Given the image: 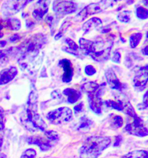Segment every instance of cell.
Returning <instances> with one entry per match:
<instances>
[{
	"mask_svg": "<svg viewBox=\"0 0 148 158\" xmlns=\"http://www.w3.org/2000/svg\"><path fill=\"white\" fill-rule=\"evenodd\" d=\"M111 139L109 137L93 135L85 140L79 150L80 158H98L109 147Z\"/></svg>",
	"mask_w": 148,
	"mask_h": 158,
	"instance_id": "cell-1",
	"label": "cell"
},
{
	"mask_svg": "<svg viewBox=\"0 0 148 158\" xmlns=\"http://www.w3.org/2000/svg\"><path fill=\"white\" fill-rule=\"evenodd\" d=\"M34 107L35 106L28 105L25 115L21 118L22 123L25 128L30 132L37 131L44 132L47 125L41 115L34 110Z\"/></svg>",
	"mask_w": 148,
	"mask_h": 158,
	"instance_id": "cell-2",
	"label": "cell"
},
{
	"mask_svg": "<svg viewBox=\"0 0 148 158\" xmlns=\"http://www.w3.org/2000/svg\"><path fill=\"white\" fill-rule=\"evenodd\" d=\"M113 45V40L111 37L99 38L93 41L92 53L90 56L98 62L106 61L109 58Z\"/></svg>",
	"mask_w": 148,
	"mask_h": 158,
	"instance_id": "cell-3",
	"label": "cell"
},
{
	"mask_svg": "<svg viewBox=\"0 0 148 158\" xmlns=\"http://www.w3.org/2000/svg\"><path fill=\"white\" fill-rule=\"evenodd\" d=\"M46 117L51 123L57 125L71 121L73 118V112L68 107H60L49 112Z\"/></svg>",
	"mask_w": 148,
	"mask_h": 158,
	"instance_id": "cell-4",
	"label": "cell"
},
{
	"mask_svg": "<svg viewBox=\"0 0 148 158\" xmlns=\"http://www.w3.org/2000/svg\"><path fill=\"white\" fill-rule=\"evenodd\" d=\"M105 86V83L99 84L96 88L87 93L89 107L97 115L101 114L102 106L103 104L102 96L103 95Z\"/></svg>",
	"mask_w": 148,
	"mask_h": 158,
	"instance_id": "cell-5",
	"label": "cell"
},
{
	"mask_svg": "<svg viewBox=\"0 0 148 158\" xmlns=\"http://www.w3.org/2000/svg\"><path fill=\"white\" fill-rule=\"evenodd\" d=\"M109 4L108 0H101L98 3L90 4L76 15L75 20L78 22L83 21L90 16L101 12L109 6Z\"/></svg>",
	"mask_w": 148,
	"mask_h": 158,
	"instance_id": "cell-6",
	"label": "cell"
},
{
	"mask_svg": "<svg viewBox=\"0 0 148 158\" xmlns=\"http://www.w3.org/2000/svg\"><path fill=\"white\" fill-rule=\"evenodd\" d=\"M133 119V122L126 125L125 130L130 135L137 137H143L148 135V129L142 119L138 115Z\"/></svg>",
	"mask_w": 148,
	"mask_h": 158,
	"instance_id": "cell-7",
	"label": "cell"
},
{
	"mask_svg": "<svg viewBox=\"0 0 148 158\" xmlns=\"http://www.w3.org/2000/svg\"><path fill=\"white\" fill-rule=\"evenodd\" d=\"M28 2V0H5L2 11L6 16H12L18 13Z\"/></svg>",
	"mask_w": 148,
	"mask_h": 158,
	"instance_id": "cell-8",
	"label": "cell"
},
{
	"mask_svg": "<svg viewBox=\"0 0 148 158\" xmlns=\"http://www.w3.org/2000/svg\"><path fill=\"white\" fill-rule=\"evenodd\" d=\"M53 10L59 14H71L76 11L77 5L73 1L57 0L53 4Z\"/></svg>",
	"mask_w": 148,
	"mask_h": 158,
	"instance_id": "cell-9",
	"label": "cell"
},
{
	"mask_svg": "<svg viewBox=\"0 0 148 158\" xmlns=\"http://www.w3.org/2000/svg\"><path fill=\"white\" fill-rule=\"evenodd\" d=\"M134 87L139 91H143L148 82V64L141 67L133 79Z\"/></svg>",
	"mask_w": 148,
	"mask_h": 158,
	"instance_id": "cell-10",
	"label": "cell"
},
{
	"mask_svg": "<svg viewBox=\"0 0 148 158\" xmlns=\"http://www.w3.org/2000/svg\"><path fill=\"white\" fill-rule=\"evenodd\" d=\"M27 142L28 144L37 145L42 151H49L56 144L54 141L47 138L45 135L44 137L39 135L30 136L28 137Z\"/></svg>",
	"mask_w": 148,
	"mask_h": 158,
	"instance_id": "cell-11",
	"label": "cell"
},
{
	"mask_svg": "<svg viewBox=\"0 0 148 158\" xmlns=\"http://www.w3.org/2000/svg\"><path fill=\"white\" fill-rule=\"evenodd\" d=\"M50 0H38L32 12L33 18L39 20L47 13L50 5Z\"/></svg>",
	"mask_w": 148,
	"mask_h": 158,
	"instance_id": "cell-12",
	"label": "cell"
},
{
	"mask_svg": "<svg viewBox=\"0 0 148 158\" xmlns=\"http://www.w3.org/2000/svg\"><path fill=\"white\" fill-rule=\"evenodd\" d=\"M105 77L107 84H108L111 89L119 91L122 90L124 89V85L120 82L115 71L111 68H109L105 70Z\"/></svg>",
	"mask_w": 148,
	"mask_h": 158,
	"instance_id": "cell-13",
	"label": "cell"
},
{
	"mask_svg": "<svg viewBox=\"0 0 148 158\" xmlns=\"http://www.w3.org/2000/svg\"><path fill=\"white\" fill-rule=\"evenodd\" d=\"M59 64L63 70L62 81L64 83L70 82L74 76V68L71 61L67 59H63L59 61Z\"/></svg>",
	"mask_w": 148,
	"mask_h": 158,
	"instance_id": "cell-14",
	"label": "cell"
},
{
	"mask_svg": "<svg viewBox=\"0 0 148 158\" xmlns=\"http://www.w3.org/2000/svg\"><path fill=\"white\" fill-rule=\"evenodd\" d=\"M18 69L16 67H10L0 72V85L8 84L18 74Z\"/></svg>",
	"mask_w": 148,
	"mask_h": 158,
	"instance_id": "cell-15",
	"label": "cell"
},
{
	"mask_svg": "<svg viewBox=\"0 0 148 158\" xmlns=\"http://www.w3.org/2000/svg\"><path fill=\"white\" fill-rule=\"evenodd\" d=\"M102 24V22L101 20L97 17H94L88 19L82 25V30L84 31V34H86L93 30L100 27L101 26Z\"/></svg>",
	"mask_w": 148,
	"mask_h": 158,
	"instance_id": "cell-16",
	"label": "cell"
},
{
	"mask_svg": "<svg viewBox=\"0 0 148 158\" xmlns=\"http://www.w3.org/2000/svg\"><path fill=\"white\" fill-rule=\"evenodd\" d=\"M65 42L68 47H64L62 48V50L65 52L69 53L71 55L75 56V57H79V47L77 45V44L71 40L69 38H67L65 39Z\"/></svg>",
	"mask_w": 148,
	"mask_h": 158,
	"instance_id": "cell-17",
	"label": "cell"
},
{
	"mask_svg": "<svg viewBox=\"0 0 148 158\" xmlns=\"http://www.w3.org/2000/svg\"><path fill=\"white\" fill-rule=\"evenodd\" d=\"M63 93L65 96H67V102L71 104L77 102L79 99L81 98V93L74 89H65Z\"/></svg>",
	"mask_w": 148,
	"mask_h": 158,
	"instance_id": "cell-18",
	"label": "cell"
},
{
	"mask_svg": "<svg viewBox=\"0 0 148 158\" xmlns=\"http://www.w3.org/2000/svg\"><path fill=\"white\" fill-rule=\"evenodd\" d=\"M79 49L81 50L83 55L86 56H90L92 52L93 41L81 38L79 40Z\"/></svg>",
	"mask_w": 148,
	"mask_h": 158,
	"instance_id": "cell-19",
	"label": "cell"
},
{
	"mask_svg": "<svg viewBox=\"0 0 148 158\" xmlns=\"http://www.w3.org/2000/svg\"><path fill=\"white\" fill-rule=\"evenodd\" d=\"M103 103L108 108H111L118 111L123 112L126 106L127 102H124L120 100H107L104 102Z\"/></svg>",
	"mask_w": 148,
	"mask_h": 158,
	"instance_id": "cell-20",
	"label": "cell"
},
{
	"mask_svg": "<svg viewBox=\"0 0 148 158\" xmlns=\"http://www.w3.org/2000/svg\"><path fill=\"white\" fill-rule=\"evenodd\" d=\"M121 158H148V152L145 150H135L125 154Z\"/></svg>",
	"mask_w": 148,
	"mask_h": 158,
	"instance_id": "cell-21",
	"label": "cell"
},
{
	"mask_svg": "<svg viewBox=\"0 0 148 158\" xmlns=\"http://www.w3.org/2000/svg\"><path fill=\"white\" fill-rule=\"evenodd\" d=\"M92 121L87 116H82L80 119L78 130L84 131L89 130L92 127Z\"/></svg>",
	"mask_w": 148,
	"mask_h": 158,
	"instance_id": "cell-22",
	"label": "cell"
},
{
	"mask_svg": "<svg viewBox=\"0 0 148 158\" xmlns=\"http://www.w3.org/2000/svg\"><path fill=\"white\" fill-rule=\"evenodd\" d=\"M5 26L6 27L11 30H18L21 27V22L18 19L9 18L4 21Z\"/></svg>",
	"mask_w": 148,
	"mask_h": 158,
	"instance_id": "cell-23",
	"label": "cell"
},
{
	"mask_svg": "<svg viewBox=\"0 0 148 158\" xmlns=\"http://www.w3.org/2000/svg\"><path fill=\"white\" fill-rule=\"evenodd\" d=\"M143 35L141 33H135L132 34L130 36V46L131 48L134 49L139 44L141 41L142 39Z\"/></svg>",
	"mask_w": 148,
	"mask_h": 158,
	"instance_id": "cell-24",
	"label": "cell"
},
{
	"mask_svg": "<svg viewBox=\"0 0 148 158\" xmlns=\"http://www.w3.org/2000/svg\"><path fill=\"white\" fill-rule=\"evenodd\" d=\"M123 125V118L120 115H113L110 121V127L112 129H117Z\"/></svg>",
	"mask_w": 148,
	"mask_h": 158,
	"instance_id": "cell-25",
	"label": "cell"
},
{
	"mask_svg": "<svg viewBox=\"0 0 148 158\" xmlns=\"http://www.w3.org/2000/svg\"><path fill=\"white\" fill-rule=\"evenodd\" d=\"M71 24L72 23L70 21H68V20L65 21L62 24L59 33L56 35L55 37V40L56 41L60 40V38L64 35L65 33H66L67 30L71 26Z\"/></svg>",
	"mask_w": 148,
	"mask_h": 158,
	"instance_id": "cell-26",
	"label": "cell"
},
{
	"mask_svg": "<svg viewBox=\"0 0 148 158\" xmlns=\"http://www.w3.org/2000/svg\"><path fill=\"white\" fill-rule=\"evenodd\" d=\"M131 12L129 10H123L119 13L117 16V19L121 22L127 23L130 21Z\"/></svg>",
	"mask_w": 148,
	"mask_h": 158,
	"instance_id": "cell-27",
	"label": "cell"
},
{
	"mask_svg": "<svg viewBox=\"0 0 148 158\" xmlns=\"http://www.w3.org/2000/svg\"><path fill=\"white\" fill-rule=\"evenodd\" d=\"M136 15L139 19L146 20L148 19V10L147 8L140 6L136 10Z\"/></svg>",
	"mask_w": 148,
	"mask_h": 158,
	"instance_id": "cell-28",
	"label": "cell"
},
{
	"mask_svg": "<svg viewBox=\"0 0 148 158\" xmlns=\"http://www.w3.org/2000/svg\"><path fill=\"white\" fill-rule=\"evenodd\" d=\"M44 135L47 138L54 141L56 143L58 142L60 139V135L55 130H45L44 131Z\"/></svg>",
	"mask_w": 148,
	"mask_h": 158,
	"instance_id": "cell-29",
	"label": "cell"
},
{
	"mask_svg": "<svg viewBox=\"0 0 148 158\" xmlns=\"http://www.w3.org/2000/svg\"><path fill=\"white\" fill-rule=\"evenodd\" d=\"M37 156V152L35 149L28 148L26 149L21 155L20 158H35Z\"/></svg>",
	"mask_w": 148,
	"mask_h": 158,
	"instance_id": "cell-30",
	"label": "cell"
},
{
	"mask_svg": "<svg viewBox=\"0 0 148 158\" xmlns=\"http://www.w3.org/2000/svg\"><path fill=\"white\" fill-rule=\"evenodd\" d=\"M97 73L96 68L92 65H86L84 68V73L88 76H92Z\"/></svg>",
	"mask_w": 148,
	"mask_h": 158,
	"instance_id": "cell-31",
	"label": "cell"
},
{
	"mask_svg": "<svg viewBox=\"0 0 148 158\" xmlns=\"http://www.w3.org/2000/svg\"><path fill=\"white\" fill-rule=\"evenodd\" d=\"M4 111L3 109L0 107V131L4 129Z\"/></svg>",
	"mask_w": 148,
	"mask_h": 158,
	"instance_id": "cell-32",
	"label": "cell"
},
{
	"mask_svg": "<svg viewBox=\"0 0 148 158\" xmlns=\"http://www.w3.org/2000/svg\"><path fill=\"white\" fill-rule=\"evenodd\" d=\"M121 56L120 52L117 51H116L113 53V56L112 60L115 63L120 64V61H121Z\"/></svg>",
	"mask_w": 148,
	"mask_h": 158,
	"instance_id": "cell-33",
	"label": "cell"
},
{
	"mask_svg": "<svg viewBox=\"0 0 148 158\" xmlns=\"http://www.w3.org/2000/svg\"><path fill=\"white\" fill-rule=\"evenodd\" d=\"M84 104L83 102H79L76 105L74 108V112L75 114H79L81 112L83 111Z\"/></svg>",
	"mask_w": 148,
	"mask_h": 158,
	"instance_id": "cell-34",
	"label": "cell"
},
{
	"mask_svg": "<svg viewBox=\"0 0 148 158\" xmlns=\"http://www.w3.org/2000/svg\"><path fill=\"white\" fill-rule=\"evenodd\" d=\"M51 98L54 99H59L62 97L61 93L59 90H56L53 91L51 93Z\"/></svg>",
	"mask_w": 148,
	"mask_h": 158,
	"instance_id": "cell-35",
	"label": "cell"
},
{
	"mask_svg": "<svg viewBox=\"0 0 148 158\" xmlns=\"http://www.w3.org/2000/svg\"><path fill=\"white\" fill-rule=\"evenodd\" d=\"M145 41H146V43L147 44V45L143 47V48L142 50V53L144 55L148 56V31L146 35V40Z\"/></svg>",
	"mask_w": 148,
	"mask_h": 158,
	"instance_id": "cell-36",
	"label": "cell"
},
{
	"mask_svg": "<svg viewBox=\"0 0 148 158\" xmlns=\"http://www.w3.org/2000/svg\"><path fill=\"white\" fill-rule=\"evenodd\" d=\"M142 104L144 107L148 108V90L143 95Z\"/></svg>",
	"mask_w": 148,
	"mask_h": 158,
	"instance_id": "cell-37",
	"label": "cell"
},
{
	"mask_svg": "<svg viewBox=\"0 0 148 158\" xmlns=\"http://www.w3.org/2000/svg\"><path fill=\"white\" fill-rule=\"evenodd\" d=\"M122 140H123V139H122L121 135L116 136L115 139V143H114L113 146L114 147H119V146H120V144H121V142H122Z\"/></svg>",
	"mask_w": 148,
	"mask_h": 158,
	"instance_id": "cell-38",
	"label": "cell"
},
{
	"mask_svg": "<svg viewBox=\"0 0 148 158\" xmlns=\"http://www.w3.org/2000/svg\"><path fill=\"white\" fill-rule=\"evenodd\" d=\"M20 39H21V38L18 35L14 34L13 36H12L10 38V41L12 42H16L19 40H20Z\"/></svg>",
	"mask_w": 148,
	"mask_h": 158,
	"instance_id": "cell-39",
	"label": "cell"
},
{
	"mask_svg": "<svg viewBox=\"0 0 148 158\" xmlns=\"http://www.w3.org/2000/svg\"><path fill=\"white\" fill-rule=\"evenodd\" d=\"M8 53V51L7 50H1L0 51V60L4 57Z\"/></svg>",
	"mask_w": 148,
	"mask_h": 158,
	"instance_id": "cell-40",
	"label": "cell"
},
{
	"mask_svg": "<svg viewBox=\"0 0 148 158\" xmlns=\"http://www.w3.org/2000/svg\"><path fill=\"white\" fill-rule=\"evenodd\" d=\"M3 143H4V140H3V138L0 135V151L2 148V145H3Z\"/></svg>",
	"mask_w": 148,
	"mask_h": 158,
	"instance_id": "cell-41",
	"label": "cell"
},
{
	"mask_svg": "<svg viewBox=\"0 0 148 158\" xmlns=\"http://www.w3.org/2000/svg\"><path fill=\"white\" fill-rule=\"evenodd\" d=\"M6 44V42L5 41H0V48L4 47Z\"/></svg>",
	"mask_w": 148,
	"mask_h": 158,
	"instance_id": "cell-42",
	"label": "cell"
},
{
	"mask_svg": "<svg viewBox=\"0 0 148 158\" xmlns=\"http://www.w3.org/2000/svg\"><path fill=\"white\" fill-rule=\"evenodd\" d=\"M143 5L148 8V0H142Z\"/></svg>",
	"mask_w": 148,
	"mask_h": 158,
	"instance_id": "cell-43",
	"label": "cell"
},
{
	"mask_svg": "<svg viewBox=\"0 0 148 158\" xmlns=\"http://www.w3.org/2000/svg\"><path fill=\"white\" fill-rule=\"evenodd\" d=\"M0 158H6V156L5 154L1 153L0 154Z\"/></svg>",
	"mask_w": 148,
	"mask_h": 158,
	"instance_id": "cell-44",
	"label": "cell"
},
{
	"mask_svg": "<svg viewBox=\"0 0 148 158\" xmlns=\"http://www.w3.org/2000/svg\"><path fill=\"white\" fill-rule=\"evenodd\" d=\"M3 27H4V26H3L2 24L0 23V35L3 34L2 33H1V30L3 28Z\"/></svg>",
	"mask_w": 148,
	"mask_h": 158,
	"instance_id": "cell-45",
	"label": "cell"
},
{
	"mask_svg": "<svg viewBox=\"0 0 148 158\" xmlns=\"http://www.w3.org/2000/svg\"><path fill=\"white\" fill-rule=\"evenodd\" d=\"M114 1H115V2H117V1H121V0H113Z\"/></svg>",
	"mask_w": 148,
	"mask_h": 158,
	"instance_id": "cell-46",
	"label": "cell"
},
{
	"mask_svg": "<svg viewBox=\"0 0 148 158\" xmlns=\"http://www.w3.org/2000/svg\"><path fill=\"white\" fill-rule=\"evenodd\" d=\"M32 0H28V2H31V1H32Z\"/></svg>",
	"mask_w": 148,
	"mask_h": 158,
	"instance_id": "cell-47",
	"label": "cell"
}]
</instances>
